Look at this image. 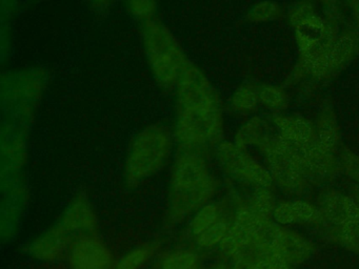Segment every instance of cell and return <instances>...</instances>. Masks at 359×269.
<instances>
[{"label": "cell", "mask_w": 359, "mask_h": 269, "mask_svg": "<svg viewBox=\"0 0 359 269\" xmlns=\"http://www.w3.org/2000/svg\"><path fill=\"white\" fill-rule=\"evenodd\" d=\"M232 223L229 222L226 218H222L219 221L212 225L211 227L203 231L198 237L193 239L195 248L197 250H209L212 248L219 247L220 243L224 241L226 235L230 230Z\"/></svg>", "instance_id": "obj_24"}, {"label": "cell", "mask_w": 359, "mask_h": 269, "mask_svg": "<svg viewBox=\"0 0 359 269\" xmlns=\"http://www.w3.org/2000/svg\"><path fill=\"white\" fill-rule=\"evenodd\" d=\"M258 96H259L260 103L271 109H285L289 102L285 90L279 86L271 85V84L258 85Z\"/></svg>", "instance_id": "obj_25"}, {"label": "cell", "mask_w": 359, "mask_h": 269, "mask_svg": "<svg viewBox=\"0 0 359 269\" xmlns=\"http://www.w3.org/2000/svg\"><path fill=\"white\" fill-rule=\"evenodd\" d=\"M172 130L161 123L150 124L132 139L123 163V181L136 188L156 176L173 157Z\"/></svg>", "instance_id": "obj_3"}, {"label": "cell", "mask_w": 359, "mask_h": 269, "mask_svg": "<svg viewBox=\"0 0 359 269\" xmlns=\"http://www.w3.org/2000/svg\"><path fill=\"white\" fill-rule=\"evenodd\" d=\"M258 96V85L253 83H245L239 86L232 96L229 104L231 109L236 113H247L255 111L259 104Z\"/></svg>", "instance_id": "obj_23"}, {"label": "cell", "mask_w": 359, "mask_h": 269, "mask_svg": "<svg viewBox=\"0 0 359 269\" xmlns=\"http://www.w3.org/2000/svg\"><path fill=\"white\" fill-rule=\"evenodd\" d=\"M249 206L258 216L268 220L273 218L275 207H276L272 193L269 188H264V187L255 188Z\"/></svg>", "instance_id": "obj_26"}, {"label": "cell", "mask_w": 359, "mask_h": 269, "mask_svg": "<svg viewBox=\"0 0 359 269\" xmlns=\"http://www.w3.org/2000/svg\"><path fill=\"white\" fill-rule=\"evenodd\" d=\"M281 14V8L272 0H262L254 4L247 14V20L250 22H264L274 20Z\"/></svg>", "instance_id": "obj_27"}, {"label": "cell", "mask_w": 359, "mask_h": 269, "mask_svg": "<svg viewBox=\"0 0 359 269\" xmlns=\"http://www.w3.org/2000/svg\"><path fill=\"white\" fill-rule=\"evenodd\" d=\"M259 147L266 156L274 182L287 193L300 195L311 180L300 153L302 146L290 144L278 137L266 138Z\"/></svg>", "instance_id": "obj_5"}, {"label": "cell", "mask_w": 359, "mask_h": 269, "mask_svg": "<svg viewBox=\"0 0 359 269\" xmlns=\"http://www.w3.org/2000/svg\"><path fill=\"white\" fill-rule=\"evenodd\" d=\"M314 6L311 0H300L290 8L289 19L293 27H297L300 22L314 14Z\"/></svg>", "instance_id": "obj_30"}, {"label": "cell", "mask_w": 359, "mask_h": 269, "mask_svg": "<svg viewBox=\"0 0 359 269\" xmlns=\"http://www.w3.org/2000/svg\"><path fill=\"white\" fill-rule=\"evenodd\" d=\"M20 0H0L1 17V58L3 61L10 56L12 50V22L20 8Z\"/></svg>", "instance_id": "obj_19"}, {"label": "cell", "mask_w": 359, "mask_h": 269, "mask_svg": "<svg viewBox=\"0 0 359 269\" xmlns=\"http://www.w3.org/2000/svg\"><path fill=\"white\" fill-rule=\"evenodd\" d=\"M213 149L218 165L233 180L251 185L254 188H270L272 186L274 180L270 170L253 159L247 153V149L237 146L234 142L224 140Z\"/></svg>", "instance_id": "obj_6"}, {"label": "cell", "mask_w": 359, "mask_h": 269, "mask_svg": "<svg viewBox=\"0 0 359 269\" xmlns=\"http://www.w3.org/2000/svg\"><path fill=\"white\" fill-rule=\"evenodd\" d=\"M140 39L151 73L163 90H173L190 64L184 48L158 19L140 23Z\"/></svg>", "instance_id": "obj_4"}, {"label": "cell", "mask_w": 359, "mask_h": 269, "mask_svg": "<svg viewBox=\"0 0 359 269\" xmlns=\"http://www.w3.org/2000/svg\"><path fill=\"white\" fill-rule=\"evenodd\" d=\"M358 40L352 31H344L337 36L331 48V75L334 71L341 69L352 59L356 52Z\"/></svg>", "instance_id": "obj_15"}, {"label": "cell", "mask_w": 359, "mask_h": 269, "mask_svg": "<svg viewBox=\"0 0 359 269\" xmlns=\"http://www.w3.org/2000/svg\"><path fill=\"white\" fill-rule=\"evenodd\" d=\"M351 8H352L353 16L355 21L359 25V0H350Z\"/></svg>", "instance_id": "obj_32"}, {"label": "cell", "mask_w": 359, "mask_h": 269, "mask_svg": "<svg viewBox=\"0 0 359 269\" xmlns=\"http://www.w3.org/2000/svg\"><path fill=\"white\" fill-rule=\"evenodd\" d=\"M332 1H335V0H332Z\"/></svg>", "instance_id": "obj_36"}, {"label": "cell", "mask_w": 359, "mask_h": 269, "mask_svg": "<svg viewBox=\"0 0 359 269\" xmlns=\"http://www.w3.org/2000/svg\"><path fill=\"white\" fill-rule=\"evenodd\" d=\"M157 269H203V258L197 249L178 248L168 252Z\"/></svg>", "instance_id": "obj_17"}, {"label": "cell", "mask_w": 359, "mask_h": 269, "mask_svg": "<svg viewBox=\"0 0 359 269\" xmlns=\"http://www.w3.org/2000/svg\"><path fill=\"white\" fill-rule=\"evenodd\" d=\"M210 269H235V268H229L226 265L218 264L215 265V266L211 267Z\"/></svg>", "instance_id": "obj_34"}, {"label": "cell", "mask_w": 359, "mask_h": 269, "mask_svg": "<svg viewBox=\"0 0 359 269\" xmlns=\"http://www.w3.org/2000/svg\"><path fill=\"white\" fill-rule=\"evenodd\" d=\"M316 141L327 151L335 153L339 145L337 121L331 109H325L315 125Z\"/></svg>", "instance_id": "obj_16"}, {"label": "cell", "mask_w": 359, "mask_h": 269, "mask_svg": "<svg viewBox=\"0 0 359 269\" xmlns=\"http://www.w3.org/2000/svg\"><path fill=\"white\" fill-rule=\"evenodd\" d=\"M264 121L260 117H253L245 121L237 130L235 134L234 143L241 149H247L250 145L259 146L264 140Z\"/></svg>", "instance_id": "obj_22"}, {"label": "cell", "mask_w": 359, "mask_h": 269, "mask_svg": "<svg viewBox=\"0 0 359 269\" xmlns=\"http://www.w3.org/2000/svg\"><path fill=\"white\" fill-rule=\"evenodd\" d=\"M302 159L311 179H325L334 176L337 170L335 153L321 146L316 139L310 144L302 147Z\"/></svg>", "instance_id": "obj_11"}, {"label": "cell", "mask_w": 359, "mask_h": 269, "mask_svg": "<svg viewBox=\"0 0 359 269\" xmlns=\"http://www.w3.org/2000/svg\"><path fill=\"white\" fill-rule=\"evenodd\" d=\"M71 243V235L56 223L29 244L28 252L36 260L52 262L67 254Z\"/></svg>", "instance_id": "obj_9"}, {"label": "cell", "mask_w": 359, "mask_h": 269, "mask_svg": "<svg viewBox=\"0 0 359 269\" xmlns=\"http://www.w3.org/2000/svg\"><path fill=\"white\" fill-rule=\"evenodd\" d=\"M338 227L337 237L339 243L353 251L359 252V218L353 219Z\"/></svg>", "instance_id": "obj_29"}, {"label": "cell", "mask_w": 359, "mask_h": 269, "mask_svg": "<svg viewBox=\"0 0 359 269\" xmlns=\"http://www.w3.org/2000/svg\"><path fill=\"white\" fill-rule=\"evenodd\" d=\"M340 165L346 176L359 184V156L348 149H344L340 155Z\"/></svg>", "instance_id": "obj_31"}, {"label": "cell", "mask_w": 359, "mask_h": 269, "mask_svg": "<svg viewBox=\"0 0 359 269\" xmlns=\"http://www.w3.org/2000/svg\"><path fill=\"white\" fill-rule=\"evenodd\" d=\"M319 210L323 219L336 226H341L348 221L359 218L356 201L338 191H327L318 200Z\"/></svg>", "instance_id": "obj_10"}, {"label": "cell", "mask_w": 359, "mask_h": 269, "mask_svg": "<svg viewBox=\"0 0 359 269\" xmlns=\"http://www.w3.org/2000/svg\"><path fill=\"white\" fill-rule=\"evenodd\" d=\"M57 224L70 235H93L96 229V216L91 202L85 195L73 198Z\"/></svg>", "instance_id": "obj_8"}, {"label": "cell", "mask_w": 359, "mask_h": 269, "mask_svg": "<svg viewBox=\"0 0 359 269\" xmlns=\"http://www.w3.org/2000/svg\"><path fill=\"white\" fill-rule=\"evenodd\" d=\"M159 244L157 242H147L132 248L126 252L116 263L113 269H140L149 262L151 258L158 250Z\"/></svg>", "instance_id": "obj_20"}, {"label": "cell", "mask_w": 359, "mask_h": 269, "mask_svg": "<svg viewBox=\"0 0 359 269\" xmlns=\"http://www.w3.org/2000/svg\"><path fill=\"white\" fill-rule=\"evenodd\" d=\"M89 1L91 2L92 6H95V8H104L108 6L109 4H111L113 0H89Z\"/></svg>", "instance_id": "obj_33"}, {"label": "cell", "mask_w": 359, "mask_h": 269, "mask_svg": "<svg viewBox=\"0 0 359 269\" xmlns=\"http://www.w3.org/2000/svg\"><path fill=\"white\" fill-rule=\"evenodd\" d=\"M325 25L327 22L314 13L295 27L296 41L299 52L308 50L321 41L325 35Z\"/></svg>", "instance_id": "obj_14"}, {"label": "cell", "mask_w": 359, "mask_h": 269, "mask_svg": "<svg viewBox=\"0 0 359 269\" xmlns=\"http://www.w3.org/2000/svg\"><path fill=\"white\" fill-rule=\"evenodd\" d=\"M355 201H356L357 205H358L359 208V199L355 200Z\"/></svg>", "instance_id": "obj_35"}, {"label": "cell", "mask_w": 359, "mask_h": 269, "mask_svg": "<svg viewBox=\"0 0 359 269\" xmlns=\"http://www.w3.org/2000/svg\"><path fill=\"white\" fill-rule=\"evenodd\" d=\"M222 218H224L222 207L215 202L211 201L201 206L189 218V233L192 240L198 237Z\"/></svg>", "instance_id": "obj_18"}, {"label": "cell", "mask_w": 359, "mask_h": 269, "mask_svg": "<svg viewBox=\"0 0 359 269\" xmlns=\"http://www.w3.org/2000/svg\"><path fill=\"white\" fill-rule=\"evenodd\" d=\"M283 227L268 219H262L252 233V240L262 249L276 252L283 237Z\"/></svg>", "instance_id": "obj_21"}, {"label": "cell", "mask_w": 359, "mask_h": 269, "mask_svg": "<svg viewBox=\"0 0 359 269\" xmlns=\"http://www.w3.org/2000/svg\"><path fill=\"white\" fill-rule=\"evenodd\" d=\"M172 134L177 151L207 153L224 138V116L217 90L192 62L176 84Z\"/></svg>", "instance_id": "obj_1"}, {"label": "cell", "mask_w": 359, "mask_h": 269, "mask_svg": "<svg viewBox=\"0 0 359 269\" xmlns=\"http://www.w3.org/2000/svg\"><path fill=\"white\" fill-rule=\"evenodd\" d=\"M290 265L300 264L313 254V246L308 240L289 229L283 228V237L276 249Z\"/></svg>", "instance_id": "obj_13"}, {"label": "cell", "mask_w": 359, "mask_h": 269, "mask_svg": "<svg viewBox=\"0 0 359 269\" xmlns=\"http://www.w3.org/2000/svg\"><path fill=\"white\" fill-rule=\"evenodd\" d=\"M71 269H112L114 261L104 242L93 235H79L68 251Z\"/></svg>", "instance_id": "obj_7"}, {"label": "cell", "mask_w": 359, "mask_h": 269, "mask_svg": "<svg viewBox=\"0 0 359 269\" xmlns=\"http://www.w3.org/2000/svg\"><path fill=\"white\" fill-rule=\"evenodd\" d=\"M218 188L205 153L177 151L173 156L167 193V216L172 224L190 218L212 201Z\"/></svg>", "instance_id": "obj_2"}, {"label": "cell", "mask_w": 359, "mask_h": 269, "mask_svg": "<svg viewBox=\"0 0 359 269\" xmlns=\"http://www.w3.org/2000/svg\"><path fill=\"white\" fill-rule=\"evenodd\" d=\"M273 219L280 225L308 224L323 220V216L318 207L306 201H287L275 207Z\"/></svg>", "instance_id": "obj_12"}, {"label": "cell", "mask_w": 359, "mask_h": 269, "mask_svg": "<svg viewBox=\"0 0 359 269\" xmlns=\"http://www.w3.org/2000/svg\"><path fill=\"white\" fill-rule=\"evenodd\" d=\"M157 6V0H125L127 12L140 23L154 19Z\"/></svg>", "instance_id": "obj_28"}]
</instances>
